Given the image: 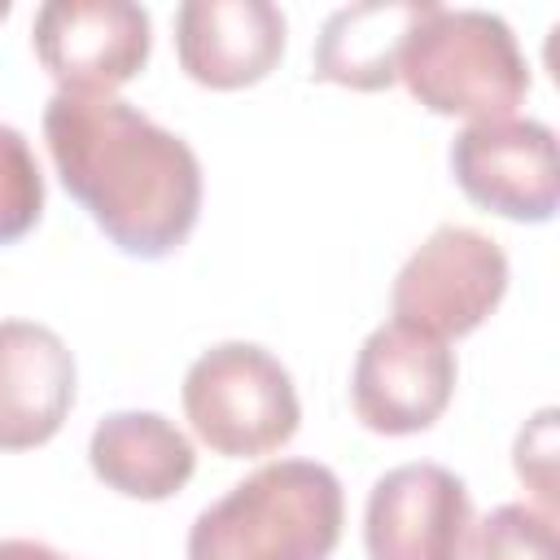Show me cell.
<instances>
[{
    "mask_svg": "<svg viewBox=\"0 0 560 560\" xmlns=\"http://www.w3.org/2000/svg\"><path fill=\"white\" fill-rule=\"evenodd\" d=\"M179 398L192 433L228 459L271 455L302 424L289 368L254 341H219L201 350L184 372Z\"/></svg>",
    "mask_w": 560,
    "mask_h": 560,
    "instance_id": "cell-4",
    "label": "cell"
},
{
    "mask_svg": "<svg viewBox=\"0 0 560 560\" xmlns=\"http://www.w3.org/2000/svg\"><path fill=\"white\" fill-rule=\"evenodd\" d=\"M451 175L472 206L512 223H547L560 206L556 131L538 118L468 122L451 140Z\"/></svg>",
    "mask_w": 560,
    "mask_h": 560,
    "instance_id": "cell-8",
    "label": "cell"
},
{
    "mask_svg": "<svg viewBox=\"0 0 560 560\" xmlns=\"http://www.w3.org/2000/svg\"><path fill=\"white\" fill-rule=\"evenodd\" d=\"M508 293V254L494 236L442 223L398 267L389 306L398 324H411L438 341L477 332Z\"/></svg>",
    "mask_w": 560,
    "mask_h": 560,
    "instance_id": "cell-5",
    "label": "cell"
},
{
    "mask_svg": "<svg viewBox=\"0 0 560 560\" xmlns=\"http://www.w3.org/2000/svg\"><path fill=\"white\" fill-rule=\"evenodd\" d=\"M88 464L122 499L162 503L192 481L197 451L162 411H109L88 438Z\"/></svg>",
    "mask_w": 560,
    "mask_h": 560,
    "instance_id": "cell-12",
    "label": "cell"
},
{
    "mask_svg": "<svg viewBox=\"0 0 560 560\" xmlns=\"http://www.w3.org/2000/svg\"><path fill=\"white\" fill-rule=\"evenodd\" d=\"M429 9L433 0H363L328 13L311 52V74L354 92H385L398 79V52L411 26Z\"/></svg>",
    "mask_w": 560,
    "mask_h": 560,
    "instance_id": "cell-13",
    "label": "cell"
},
{
    "mask_svg": "<svg viewBox=\"0 0 560 560\" xmlns=\"http://www.w3.org/2000/svg\"><path fill=\"white\" fill-rule=\"evenodd\" d=\"M31 44L57 92L114 96L149 66L153 22L131 0H48L35 9Z\"/></svg>",
    "mask_w": 560,
    "mask_h": 560,
    "instance_id": "cell-6",
    "label": "cell"
},
{
    "mask_svg": "<svg viewBox=\"0 0 560 560\" xmlns=\"http://www.w3.org/2000/svg\"><path fill=\"white\" fill-rule=\"evenodd\" d=\"M455 350L411 324H381L354 354L350 402L363 429L411 438L442 420L455 394Z\"/></svg>",
    "mask_w": 560,
    "mask_h": 560,
    "instance_id": "cell-7",
    "label": "cell"
},
{
    "mask_svg": "<svg viewBox=\"0 0 560 560\" xmlns=\"http://www.w3.org/2000/svg\"><path fill=\"white\" fill-rule=\"evenodd\" d=\"M44 214V171L31 140L0 122V245L22 241Z\"/></svg>",
    "mask_w": 560,
    "mask_h": 560,
    "instance_id": "cell-15",
    "label": "cell"
},
{
    "mask_svg": "<svg viewBox=\"0 0 560 560\" xmlns=\"http://www.w3.org/2000/svg\"><path fill=\"white\" fill-rule=\"evenodd\" d=\"M0 560H79V556H66L39 538H0Z\"/></svg>",
    "mask_w": 560,
    "mask_h": 560,
    "instance_id": "cell-17",
    "label": "cell"
},
{
    "mask_svg": "<svg viewBox=\"0 0 560 560\" xmlns=\"http://www.w3.org/2000/svg\"><path fill=\"white\" fill-rule=\"evenodd\" d=\"M44 144L61 188L131 258H171L201 214L192 144L122 96L57 92L44 105Z\"/></svg>",
    "mask_w": 560,
    "mask_h": 560,
    "instance_id": "cell-1",
    "label": "cell"
},
{
    "mask_svg": "<svg viewBox=\"0 0 560 560\" xmlns=\"http://www.w3.org/2000/svg\"><path fill=\"white\" fill-rule=\"evenodd\" d=\"M346 494L319 459H271L197 512L188 560H328L341 542Z\"/></svg>",
    "mask_w": 560,
    "mask_h": 560,
    "instance_id": "cell-2",
    "label": "cell"
},
{
    "mask_svg": "<svg viewBox=\"0 0 560 560\" xmlns=\"http://www.w3.org/2000/svg\"><path fill=\"white\" fill-rule=\"evenodd\" d=\"M464 560H556V516L534 503H499L472 525Z\"/></svg>",
    "mask_w": 560,
    "mask_h": 560,
    "instance_id": "cell-14",
    "label": "cell"
},
{
    "mask_svg": "<svg viewBox=\"0 0 560 560\" xmlns=\"http://www.w3.org/2000/svg\"><path fill=\"white\" fill-rule=\"evenodd\" d=\"M472 534L468 486L442 464H398L363 508L368 560H464Z\"/></svg>",
    "mask_w": 560,
    "mask_h": 560,
    "instance_id": "cell-9",
    "label": "cell"
},
{
    "mask_svg": "<svg viewBox=\"0 0 560 560\" xmlns=\"http://www.w3.org/2000/svg\"><path fill=\"white\" fill-rule=\"evenodd\" d=\"M516 477L538 494L542 512L556 516V407H542L516 433Z\"/></svg>",
    "mask_w": 560,
    "mask_h": 560,
    "instance_id": "cell-16",
    "label": "cell"
},
{
    "mask_svg": "<svg viewBox=\"0 0 560 560\" xmlns=\"http://www.w3.org/2000/svg\"><path fill=\"white\" fill-rule=\"evenodd\" d=\"M74 354L48 324L0 319V451L52 442L74 407Z\"/></svg>",
    "mask_w": 560,
    "mask_h": 560,
    "instance_id": "cell-11",
    "label": "cell"
},
{
    "mask_svg": "<svg viewBox=\"0 0 560 560\" xmlns=\"http://www.w3.org/2000/svg\"><path fill=\"white\" fill-rule=\"evenodd\" d=\"M407 92L442 118H512L529 96V66L499 13L433 4L398 52Z\"/></svg>",
    "mask_w": 560,
    "mask_h": 560,
    "instance_id": "cell-3",
    "label": "cell"
},
{
    "mask_svg": "<svg viewBox=\"0 0 560 560\" xmlns=\"http://www.w3.org/2000/svg\"><path fill=\"white\" fill-rule=\"evenodd\" d=\"M284 13L271 0H188L175 9V52L192 83L241 92L284 57Z\"/></svg>",
    "mask_w": 560,
    "mask_h": 560,
    "instance_id": "cell-10",
    "label": "cell"
},
{
    "mask_svg": "<svg viewBox=\"0 0 560 560\" xmlns=\"http://www.w3.org/2000/svg\"><path fill=\"white\" fill-rule=\"evenodd\" d=\"M4 18H9V0H0V22H4Z\"/></svg>",
    "mask_w": 560,
    "mask_h": 560,
    "instance_id": "cell-18",
    "label": "cell"
}]
</instances>
